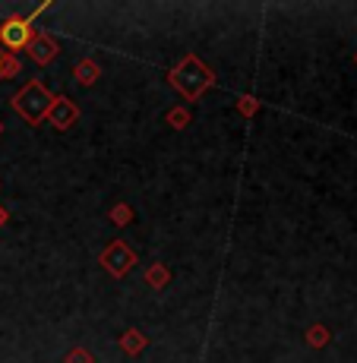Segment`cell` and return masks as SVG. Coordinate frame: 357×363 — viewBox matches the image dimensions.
<instances>
[{"label": "cell", "instance_id": "1", "mask_svg": "<svg viewBox=\"0 0 357 363\" xmlns=\"http://www.w3.org/2000/svg\"><path fill=\"white\" fill-rule=\"evenodd\" d=\"M167 82H171V86L177 89L187 101H196L209 86H215V76L199 57H193L190 54V57H184L177 67L171 69V73H167Z\"/></svg>", "mask_w": 357, "mask_h": 363}, {"label": "cell", "instance_id": "2", "mask_svg": "<svg viewBox=\"0 0 357 363\" xmlns=\"http://www.w3.org/2000/svg\"><path fill=\"white\" fill-rule=\"evenodd\" d=\"M51 101H54V95L48 92V86H45L41 79L26 82V86L10 99L13 111H16V114L23 117V121L29 123V127H38V123L45 121L48 111H51Z\"/></svg>", "mask_w": 357, "mask_h": 363}, {"label": "cell", "instance_id": "3", "mask_svg": "<svg viewBox=\"0 0 357 363\" xmlns=\"http://www.w3.org/2000/svg\"><path fill=\"white\" fill-rule=\"evenodd\" d=\"M51 4H41L35 13L29 16H23V13H10V16L0 23V48H4V54H13L16 57V51H26V48L32 45L35 38V19H38V13H45Z\"/></svg>", "mask_w": 357, "mask_h": 363}, {"label": "cell", "instance_id": "4", "mask_svg": "<svg viewBox=\"0 0 357 363\" xmlns=\"http://www.w3.org/2000/svg\"><path fill=\"white\" fill-rule=\"evenodd\" d=\"M133 262H136V253H133L123 240L108 243V247H104V253H101V269L108 272V275H114V278L127 275V272L133 269Z\"/></svg>", "mask_w": 357, "mask_h": 363}, {"label": "cell", "instance_id": "5", "mask_svg": "<svg viewBox=\"0 0 357 363\" xmlns=\"http://www.w3.org/2000/svg\"><path fill=\"white\" fill-rule=\"evenodd\" d=\"M45 121H51L54 130H70L76 121H79V108L67 99V95H54L51 101V111H48Z\"/></svg>", "mask_w": 357, "mask_h": 363}, {"label": "cell", "instance_id": "6", "mask_svg": "<svg viewBox=\"0 0 357 363\" xmlns=\"http://www.w3.org/2000/svg\"><path fill=\"white\" fill-rule=\"evenodd\" d=\"M29 51V57L35 60L38 67H45V64H51L54 57H57V51H60V45H57V38H51L48 32H38L32 38V45L26 48Z\"/></svg>", "mask_w": 357, "mask_h": 363}, {"label": "cell", "instance_id": "7", "mask_svg": "<svg viewBox=\"0 0 357 363\" xmlns=\"http://www.w3.org/2000/svg\"><path fill=\"white\" fill-rule=\"evenodd\" d=\"M73 76H76V82H79V86H92L98 76H101V67H98L95 60H79L76 69H73Z\"/></svg>", "mask_w": 357, "mask_h": 363}, {"label": "cell", "instance_id": "8", "mask_svg": "<svg viewBox=\"0 0 357 363\" xmlns=\"http://www.w3.org/2000/svg\"><path fill=\"white\" fill-rule=\"evenodd\" d=\"M121 347L130 354V357H136V354L145 347V335H139V329H127L121 338Z\"/></svg>", "mask_w": 357, "mask_h": 363}, {"label": "cell", "instance_id": "9", "mask_svg": "<svg viewBox=\"0 0 357 363\" xmlns=\"http://www.w3.org/2000/svg\"><path fill=\"white\" fill-rule=\"evenodd\" d=\"M167 278H171V272H167L162 262H155L149 272H145V281H149L152 288H165V284H167Z\"/></svg>", "mask_w": 357, "mask_h": 363}, {"label": "cell", "instance_id": "10", "mask_svg": "<svg viewBox=\"0 0 357 363\" xmlns=\"http://www.w3.org/2000/svg\"><path fill=\"white\" fill-rule=\"evenodd\" d=\"M307 341H310L313 347H323L326 341H329V332H326V325H313L310 335H307Z\"/></svg>", "mask_w": 357, "mask_h": 363}, {"label": "cell", "instance_id": "11", "mask_svg": "<svg viewBox=\"0 0 357 363\" xmlns=\"http://www.w3.org/2000/svg\"><path fill=\"white\" fill-rule=\"evenodd\" d=\"M19 69H23V64H19L13 54H6V57H4V79H13V76H19Z\"/></svg>", "mask_w": 357, "mask_h": 363}, {"label": "cell", "instance_id": "12", "mask_svg": "<svg viewBox=\"0 0 357 363\" xmlns=\"http://www.w3.org/2000/svg\"><path fill=\"white\" fill-rule=\"evenodd\" d=\"M67 363H92V354H89L86 347H73V351L67 354Z\"/></svg>", "mask_w": 357, "mask_h": 363}, {"label": "cell", "instance_id": "13", "mask_svg": "<svg viewBox=\"0 0 357 363\" xmlns=\"http://www.w3.org/2000/svg\"><path fill=\"white\" fill-rule=\"evenodd\" d=\"M167 121H171V123H174V127H177V130H180V127H187V121H190V114H187V111H184V108H174V111H171V114H167Z\"/></svg>", "mask_w": 357, "mask_h": 363}, {"label": "cell", "instance_id": "14", "mask_svg": "<svg viewBox=\"0 0 357 363\" xmlns=\"http://www.w3.org/2000/svg\"><path fill=\"white\" fill-rule=\"evenodd\" d=\"M111 218H114V221H127L130 218V208H117V212H111Z\"/></svg>", "mask_w": 357, "mask_h": 363}, {"label": "cell", "instance_id": "15", "mask_svg": "<svg viewBox=\"0 0 357 363\" xmlns=\"http://www.w3.org/2000/svg\"><path fill=\"white\" fill-rule=\"evenodd\" d=\"M241 108L247 111V114H253V111H256V101H253V99H241Z\"/></svg>", "mask_w": 357, "mask_h": 363}, {"label": "cell", "instance_id": "16", "mask_svg": "<svg viewBox=\"0 0 357 363\" xmlns=\"http://www.w3.org/2000/svg\"><path fill=\"white\" fill-rule=\"evenodd\" d=\"M6 218H10V215H6V208H4V206H0V225H4V221H6Z\"/></svg>", "mask_w": 357, "mask_h": 363}, {"label": "cell", "instance_id": "17", "mask_svg": "<svg viewBox=\"0 0 357 363\" xmlns=\"http://www.w3.org/2000/svg\"><path fill=\"white\" fill-rule=\"evenodd\" d=\"M4 57H6V54L0 51V79H4Z\"/></svg>", "mask_w": 357, "mask_h": 363}, {"label": "cell", "instance_id": "18", "mask_svg": "<svg viewBox=\"0 0 357 363\" xmlns=\"http://www.w3.org/2000/svg\"><path fill=\"white\" fill-rule=\"evenodd\" d=\"M0 136H4V121H0Z\"/></svg>", "mask_w": 357, "mask_h": 363}]
</instances>
